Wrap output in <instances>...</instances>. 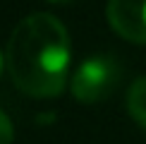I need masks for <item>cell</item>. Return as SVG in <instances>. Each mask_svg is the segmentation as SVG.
I'll use <instances>...</instances> for the list:
<instances>
[{
    "mask_svg": "<svg viewBox=\"0 0 146 144\" xmlns=\"http://www.w3.org/2000/svg\"><path fill=\"white\" fill-rule=\"evenodd\" d=\"M7 70L24 94L50 99L65 89L70 72V34L58 17L34 12L7 41Z\"/></svg>",
    "mask_w": 146,
    "mask_h": 144,
    "instance_id": "obj_1",
    "label": "cell"
},
{
    "mask_svg": "<svg viewBox=\"0 0 146 144\" xmlns=\"http://www.w3.org/2000/svg\"><path fill=\"white\" fill-rule=\"evenodd\" d=\"M120 63L110 55H94L84 60L72 75V96L82 103H98L108 99L120 84Z\"/></svg>",
    "mask_w": 146,
    "mask_h": 144,
    "instance_id": "obj_2",
    "label": "cell"
},
{
    "mask_svg": "<svg viewBox=\"0 0 146 144\" xmlns=\"http://www.w3.org/2000/svg\"><path fill=\"white\" fill-rule=\"evenodd\" d=\"M106 15L115 34L146 46V0H108Z\"/></svg>",
    "mask_w": 146,
    "mask_h": 144,
    "instance_id": "obj_3",
    "label": "cell"
},
{
    "mask_svg": "<svg viewBox=\"0 0 146 144\" xmlns=\"http://www.w3.org/2000/svg\"><path fill=\"white\" fill-rule=\"evenodd\" d=\"M127 111L146 130V77H139L129 87V91H127Z\"/></svg>",
    "mask_w": 146,
    "mask_h": 144,
    "instance_id": "obj_4",
    "label": "cell"
},
{
    "mask_svg": "<svg viewBox=\"0 0 146 144\" xmlns=\"http://www.w3.org/2000/svg\"><path fill=\"white\" fill-rule=\"evenodd\" d=\"M15 139V127H12V120L0 111V144H12Z\"/></svg>",
    "mask_w": 146,
    "mask_h": 144,
    "instance_id": "obj_5",
    "label": "cell"
},
{
    "mask_svg": "<svg viewBox=\"0 0 146 144\" xmlns=\"http://www.w3.org/2000/svg\"><path fill=\"white\" fill-rule=\"evenodd\" d=\"M48 3H70V0H48Z\"/></svg>",
    "mask_w": 146,
    "mask_h": 144,
    "instance_id": "obj_6",
    "label": "cell"
},
{
    "mask_svg": "<svg viewBox=\"0 0 146 144\" xmlns=\"http://www.w3.org/2000/svg\"><path fill=\"white\" fill-rule=\"evenodd\" d=\"M0 72H3V55H0Z\"/></svg>",
    "mask_w": 146,
    "mask_h": 144,
    "instance_id": "obj_7",
    "label": "cell"
}]
</instances>
